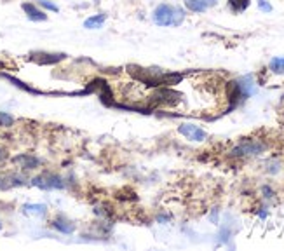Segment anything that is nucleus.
Segmentation results:
<instances>
[{
  "instance_id": "14",
  "label": "nucleus",
  "mask_w": 284,
  "mask_h": 251,
  "mask_svg": "<svg viewBox=\"0 0 284 251\" xmlns=\"http://www.w3.org/2000/svg\"><path fill=\"white\" fill-rule=\"evenodd\" d=\"M270 68L275 74H284V58H274L270 61Z\"/></svg>"
},
{
  "instance_id": "2",
  "label": "nucleus",
  "mask_w": 284,
  "mask_h": 251,
  "mask_svg": "<svg viewBox=\"0 0 284 251\" xmlns=\"http://www.w3.org/2000/svg\"><path fill=\"white\" fill-rule=\"evenodd\" d=\"M152 18H154L155 25H159V27H178V25L183 23L185 12L181 9H178V7L162 4V6H159L154 11V16H152Z\"/></svg>"
},
{
  "instance_id": "13",
  "label": "nucleus",
  "mask_w": 284,
  "mask_h": 251,
  "mask_svg": "<svg viewBox=\"0 0 284 251\" xmlns=\"http://www.w3.org/2000/svg\"><path fill=\"white\" fill-rule=\"evenodd\" d=\"M45 210H48V208H45L44 204H27V206H25V211H27V213L39 215V216L45 215Z\"/></svg>"
},
{
  "instance_id": "1",
  "label": "nucleus",
  "mask_w": 284,
  "mask_h": 251,
  "mask_svg": "<svg viewBox=\"0 0 284 251\" xmlns=\"http://www.w3.org/2000/svg\"><path fill=\"white\" fill-rule=\"evenodd\" d=\"M129 72L138 80L145 82L147 86H173L183 80L181 74H164L159 68H139V66H129Z\"/></svg>"
},
{
  "instance_id": "15",
  "label": "nucleus",
  "mask_w": 284,
  "mask_h": 251,
  "mask_svg": "<svg viewBox=\"0 0 284 251\" xmlns=\"http://www.w3.org/2000/svg\"><path fill=\"white\" fill-rule=\"evenodd\" d=\"M0 124L11 126V124H12V117L7 116V113H4V112H0Z\"/></svg>"
},
{
  "instance_id": "20",
  "label": "nucleus",
  "mask_w": 284,
  "mask_h": 251,
  "mask_svg": "<svg viewBox=\"0 0 284 251\" xmlns=\"http://www.w3.org/2000/svg\"><path fill=\"white\" fill-rule=\"evenodd\" d=\"M0 229H2V225H0Z\"/></svg>"
},
{
  "instance_id": "10",
  "label": "nucleus",
  "mask_w": 284,
  "mask_h": 251,
  "mask_svg": "<svg viewBox=\"0 0 284 251\" xmlns=\"http://www.w3.org/2000/svg\"><path fill=\"white\" fill-rule=\"evenodd\" d=\"M186 9L194 11V12H204L207 7L204 4V0H185Z\"/></svg>"
},
{
  "instance_id": "6",
  "label": "nucleus",
  "mask_w": 284,
  "mask_h": 251,
  "mask_svg": "<svg viewBox=\"0 0 284 251\" xmlns=\"http://www.w3.org/2000/svg\"><path fill=\"white\" fill-rule=\"evenodd\" d=\"M65 58H66V54H45V53H39L32 56L33 61H37L39 65H53V63H58Z\"/></svg>"
},
{
  "instance_id": "4",
  "label": "nucleus",
  "mask_w": 284,
  "mask_h": 251,
  "mask_svg": "<svg viewBox=\"0 0 284 251\" xmlns=\"http://www.w3.org/2000/svg\"><path fill=\"white\" fill-rule=\"evenodd\" d=\"M178 131H180L185 138L192 140V142H204L206 136H207L206 131L201 129V127L196 124H181L180 127H178Z\"/></svg>"
},
{
  "instance_id": "8",
  "label": "nucleus",
  "mask_w": 284,
  "mask_h": 251,
  "mask_svg": "<svg viewBox=\"0 0 284 251\" xmlns=\"http://www.w3.org/2000/svg\"><path fill=\"white\" fill-rule=\"evenodd\" d=\"M23 11L27 12V16L32 21H45L48 19V16H45L42 11L37 9L35 6H32V4H23Z\"/></svg>"
},
{
  "instance_id": "19",
  "label": "nucleus",
  "mask_w": 284,
  "mask_h": 251,
  "mask_svg": "<svg viewBox=\"0 0 284 251\" xmlns=\"http://www.w3.org/2000/svg\"><path fill=\"white\" fill-rule=\"evenodd\" d=\"M6 159V150H2V148H0V161H4Z\"/></svg>"
},
{
  "instance_id": "3",
  "label": "nucleus",
  "mask_w": 284,
  "mask_h": 251,
  "mask_svg": "<svg viewBox=\"0 0 284 251\" xmlns=\"http://www.w3.org/2000/svg\"><path fill=\"white\" fill-rule=\"evenodd\" d=\"M35 187H39V189H44V190H49V189H63L65 184H63V180L58 176V174H51V173H44L40 174V176L33 178L32 181Z\"/></svg>"
},
{
  "instance_id": "18",
  "label": "nucleus",
  "mask_w": 284,
  "mask_h": 251,
  "mask_svg": "<svg viewBox=\"0 0 284 251\" xmlns=\"http://www.w3.org/2000/svg\"><path fill=\"white\" fill-rule=\"evenodd\" d=\"M204 4H206L207 9H209V7H213V6H216V4H218V0H204Z\"/></svg>"
},
{
  "instance_id": "12",
  "label": "nucleus",
  "mask_w": 284,
  "mask_h": 251,
  "mask_svg": "<svg viewBox=\"0 0 284 251\" xmlns=\"http://www.w3.org/2000/svg\"><path fill=\"white\" fill-rule=\"evenodd\" d=\"M53 225H54V229H58V231L63 232V234H72V232H74V229H75L70 222H66V220H61V218L54 220Z\"/></svg>"
},
{
  "instance_id": "16",
  "label": "nucleus",
  "mask_w": 284,
  "mask_h": 251,
  "mask_svg": "<svg viewBox=\"0 0 284 251\" xmlns=\"http://www.w3.org/2000/svg\"><path fill=\"white\" fill-rule=\"evenodd\" d=\"M258 7H260V11H265V12L272 11V6H270L267 0H258Z\"/></svg>"
},
{
  "instance_id": "7",
  "label": "nucleus",
  "mask_w": 284,
  "mask_h": 251,
  "mask_svg": "<svg viewBox=\"0 0 284 251\" xmlns=\"http://www.w3.org/2000/svg\"><path fill=\"white\" fill-rule=\"evenodd\" d=\"M14 163H16V164H19L21 168H25V169H33V168H37V166L40 164V161L37 159V157H33V155H27V154H23V155L14 157Z\"/></svg>"
},
{
  "instance_id": "11",
  "label": "nucleus",
  "mask_w": 284,
  "mask_h": 251,
  "mask_svg": "<svg viewBox=\"0 0 284 251\" xmlns=\"http://www.w3.org/2000/svg\"><path fill=\"white\" fill-rule=\"evenodd\" d=\"M251 0H228V6L234 12H243L249 7Z\"/></svg>"
},
{
  "instance_id": "17",
  "label": "nucleus",
  "mask_w": 284,
  "mask_h": 251,
  "mask_svg": "<svg viewBox=\"0 0 284 251\" xmlns=\"http://www.w3.org/2000/svg\"><path fill=\"white\" fill-rule=\"evenodd\" d=\"M40 4H42V6H44V7H45V9H51V11H54V12H56V11H58V7H56V6H54V4H51V2H48V0H40Z\"/></svg>"
},
{
  "instance_id": "9",
  "label": "nucleus",
  "mask_w": 284,
  "mask_h": 251,
  "mask_svg": "<svg viewBox=\"0 0 284 251\" xmlns=\"http://www.w3.org/2000/svg\"><path fill=\"white\" fill-rule=\"evenodd\" d=\"M105 21H107V14H96V16H92V18L84 21V27L89 30H98L103 27Z\"/></svg>"
},
{
  "instance_id": "5",
  "label": "nucleus",
  "mask_w": 284,
  "mask_h": 251,
  "mask_svg": "<svg viewBox=\"0 0 284 251\" xmlns=\"http://www.w3.org/2000/svg\"><path fill=\"white\" fill-rule=\"evenodd\" d=\"M264 145L262 143H256V142H246L243 145H239L237 148H234V152H232V155H255V154H260L262 150H264Z\"/></svg>"
}]
</instances>
